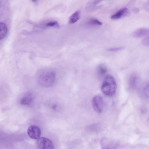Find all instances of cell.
<instances>
[{
	"label": "cell",
	"mask_w": 149,
	"mask_h": 149,
	"mask_svg": "<svg viewBox=\"0 0 149 149\" xmlns=\"http://www.w3.org/2000/svg\"><path fill=\"white\" fill-rule=\"evenodd\" d=\"M37 143L40 149H54V146L52 142L49 139L44 137L38 139Z\"/></svg>",
	"instance_id": "cell-4"
},
{
	"label": "cell",
	"mask_w": 149,
	"mask_h": 149,
	"mask_svg": "<svg viewBox=\"0 0 149 149\" xmlns=\"http://www.w3.org/2000/svg\"><path fill=\"white\" fill-rule=\"evenodd\" d=\"M37 79L38 83L40 85L45 87H49L55 82L56 74L52 70H43L37 74Z\"/></svg>",
	"instance_id": "cell-1"
},
{
	"label": "cell",
	"mask_w": 149,
	"mask_h": 149,
	"mask_svg": "<svg viewBox=\"0 0 149 149\" xmlns=\"http://www.w3.org/2000/svg\"><path fill=\"white\" fill-rule=\"evenodd\" d=\"M46 26L48 27H58L59 25L57 21H51L47 23Z\"/></svg>",
	"instance_id": "cell-15"
},
{
	"label": "cell",
	"mask_w": 149,
	"mask_h": 149,
	"mask_svg": "<svg viewBox=\"0 0 149 149\" xmlns=\"http://www.w3.org/2000/svg\"><path fill=\"white\" fill-rule=\"evenodd\" d=\"M27 134L30 138L36 139L40 138V136L41 131L38 126L35 125H32L28 129Z\"/></svg>",
	"instance_id": "cell-5"
},
{
	"label": "cell",
	"mask_w": 149,
	"mask_h": 149,
	"mask_svg": "<svg viewBox=\"0 0 149 149\" xmlns=\"http://www.w3.org/2000/svg\"><path fill=\"white\" fill-rule=\"evenodd\" d=\"M149 35V28H141L136 30L133 33V36L136 38L140 37Z\"/></svg>",
	"instance_id": "cell-7"
},
{
	"label": "cell",
	"mask_w": 149,
	"mask_h": 149,
	"mask_svg": "<svg viewBox=\"0 0 149 149\" xmlns=\"http://www.w3.org/2000/svg\"><path fill=\"white\" fill-rule=\"evenodd\" d=\"M107 71L106 66L104 64H101L98 66L97 70V73L100 77L104 76Z\"/></svg>",
	"instance_id": "cell-9"
},
{
	"label": "cell",
	"mask_w": 149,
	"mask_h": 149,
	"mask_svg": "<svg viewBox=\"0 0 149 149\" xmlns=\"http://www.w3.org/2000/svg\"><path fill=\"white\" fill-rule=\"evenodd\" d=\"M89 24L96 26H101L102 24V23L98 20L95 19H91L88 22Z\"/></svg>",
	"instance_id": "cell-13"
},
{
	"label": "cell",
	"mask_w": 149,
	"mask_h": 149,
	"mask_svg": "<svg viewBox=\"0 0 149 149\" xmlns=\"http://www.w3.org/2000/svg\"><path fill=\"white\" fill-rule=\"evenodd\" d=\"M138 80L137 75L135 74H133L131 77L130 81V85L132 88H135L136 86Z\"/></svg>",
	"instance_id": "cell-12"
},
{
	"label": "cell",
	"mask_w": 149,
	"mask_h": 149,
	"mask_svg": "<svg viewBox=\"0 0 149 149\" xmlns=\"http://www.w3.org/2000/svg\"><path fill=\"white\" fill-rule=\"evenodd\" d=\"M33 98L31 94L28 93L25 94L22 98L20 101L21 103L24 105H29L32 102Z\"/></svg>",
	"instance_id": "cell-8"
},
{
	"label": "cell",
	"mask_w": 149,
	"mask_h": 149,
	"mask_svg": "<svg viewBox=\"0 0 149 149\" xmlns=\"http://www.w3.org/2000/svg\"><path fill=\"white\" fill-rule=\"evenodd\" d=\"M92 105L94 110L97 113H101L103 109V100L102 96L96 95L92 100Z\"/></svg>",
	"instance_id": "cell-3"
},
{
	"label": "cell",
	"mask_w": 149,
	"mask_h": 149,
	"mask_svg": "<svg viewBox=\"0 0 149 149\" xmlns=\"http://www.w3.org/2000/svg\"><path fill=\"white\" fill-rule=\"evenodd\" d=\"M79 11H76L70 16L69 18V23L70 24L74 23L79 20Z\"/></svg>",
	"instance_id": "cell-11"
},
{
	"label": "cell",
	"mask_w": 149,
	"mask_h": 149,
	"mask_svg": "<svg viewBox=\"0 0 149 149\" xmlns=\"http://www.w3.org/2000/svg\"><path fill=\"white\" fill-rule=\"evenodd\" d=\"M129 13L127 8H122L111 15V18L113 20L118 19L128 15Z\"/></svg>",
	"instance_id": "cell-6"
},
{
	"label": "cell",
	"mask_w": 149,
	"mask_h": 149,
	"mask_svg": "<svg viewBox=\"0 0 149 149\" xmlns=\"http://www.w3.org/2000/svg\"><path fill=\"white\" fill-rule=\"evenodd\" d=\"M143 91L145 95L149 98V85H147L145 87Z\"/></svg>",
	"instance_id": "cell-16"
},
{
	"label": "cell",
	"mask_w": 149,
	"mask_h": 149,
	"mask_svg": "<svg viewBox=\"0 0 149 149\" xmlns=\"http://www.w3.org/2000/svg\"><path fill=\"white\" fill-rule=\"evenodd\" d=\"M104 140L102 142V149H111L112 146L111 143L108 142Z\"/></svg>",
	"instance_id": "cell-14"
},
{
	"label": "cell",
	"mask_w": 149,
	"mask_h": 149,
	"mask_svg": "<svg viewBox=\"0 0 149 149\" xmlns=\"http://www.w3.org/2000/svg\"><path fill=\"white\" fill-rule=\"evenodd\" d=\"M142 42L143 44L146 46H149V37H146L144 38Z\"/></svg>",
	"instance_id": "cell-17"
},
{
	"label": "cell",
	"mask_w": 149,
	"mask_h": 149,
	"mask_svg": "<svg viewBox=\"0 0 149 149\" xmlns=\"http://www.w3.org/2000/svg\"><path fill=\"white\" fill-rule=\"evenodd\" d=\"M123 48V47H118L113 48L109 49L108 50L110 52H114L119 51L122 49Z\"/></svg>",
	"instance_id": "cell-18"
},
{
	"label": "cell",
	"mask_w": 149,
	"mask_h": 149,
	"mask_svg": "<svg viewBox=\"0 0 149 149\" xmlns=\"http://www.w3.org/2000/svg\"><path fill=\"white\" fill-rule=\"evenodd\" d=\"M0 29V38L1 40L6 36L8 28L6 25L4 23L1 22Z\"/></svg>",
	"instance_id": "cell-10"
},
{
	"label": "cell",
	"mask_w": 149,
	"mask_h": 149,
	"mask_svg": "<svg viewBox=\"0 0 149 149\" xmlns=\"http://www.w3.org/2000/svg\"><path fill=\"white\" fill-rule=\"evenodd\" d=\"M117 89L116 81L113 77L108 75L105 78L101 86L102 92L107 96H111L115 94Z\"/></svg>",
	"instance_id": "cell-2"
}]
</instances>
